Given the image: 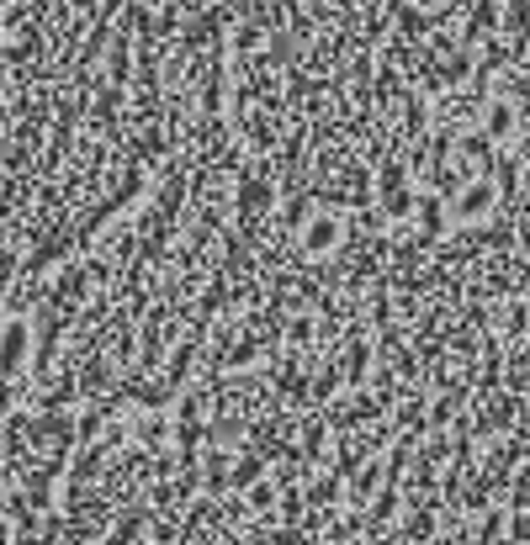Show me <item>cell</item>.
<instances>
[{
  "label": "cell",
  "instance_id": "obj_1",
  "mask_svg": "<svg viewBox=\"0 0 530 545\" xmlns=\"http://www.w3.org/2000/svg\"><path fill=\"white\" fill-rule=\"evenodd\" d=\"M520 419V397H488V392H478V402H472V429L478 434H504V429H515Z\"/></svg>",
  "mask_w": 530,
  "mask_h": 545
},
{
  "label": "cell",
  "instance_id": "obj_2",
  "mask_svg": "<svg viewBox=\"0 0 530 545\" xmlns=\"http://www.w3.org/2000/svg\"><path fill=\"white\" fill-rule=\"evenodd\" d=\"M334 238H339V217L334 212H308L302 217V228H297V244H302V254H329L334 249Z\"/></svg>",
  "mask_w": 530,
  "mask_h": 545
},
{
  "label": "cell",
  "instance_id": "obj_3",
  "mask_svg": "<svg viewBox=\"0 0 530 545\" xmlns=\"http://www.w3.org/2000/svg\"><path fill=\"white\" fill-rule=\"evenodd\" d=\"M408 212H414V223H419V238H424V244H435V238L446 234V212H441L435 196H414Z\"/></svg>",
  "mask_w": 530,
  "mask_h": 545
},
{
  "label": "cell",
  "instance_id": "obj_4",
  "mask_svg": "<svg viewBox=\"0 0 530 545\" xmlns=\"http://www.w3.org/2000/svg\"><path fill=\"white\" fill-rule=\"evenodd\" d=\"M265 476V450L260 445H249V450H239V461H228V487L234 493H245L249 482H260Z\"/></svg>",
  "mask_w": 530,
  "mask_h": 545
},
{
  "label": "cell",
  "instance_id": "obj_5",
  "mask_svg": "<svg viewBox=\"0 0 530 545\" xmlns=\"http://www.w3.org/2000/svg\"><path fill=\"white\" fill-rule=\"evenodd\" d=\"M329 445V419H302V439H297V456L302 461H319Z\"/></svg>",
  "mask_w": 530,
  "mask_h": 545
},
{
  "label": "cell",
  "instance_id": "obj_6",
  "mask_svg": "<svg viewBox=\"0 0 530 545\" xmlns=\"http://www.w3.org/2000/svg\"><path fill=\"white\" fill-rule=\"evenodd\" d=\"M371 360H377V350H371L367 339H356V345L345 350V365H339V371H345V382H356V387H361V382H367V371H371Z\"/></svg>",
  "mask_w": 530,
  "mask_h": 545
},
{
  "label": "cell",
  "instance_id": "obj_7",
  "mask_svg": "<svg viewBox=\"0 0 530 545\" xmlns=\"http://www.w3.org/2000/svg\"><path fill=\"white\" fill-rule=\"evenodd\" d=\"M382 476H387V466L367 456V466H361V471H350V498H356V503H367L371 493H377V482H382Z\"/></svg>",
  "mask_w": 530,
  "mask_h": 545
},
{
  "label": "cell",
  "instance_id": "obj_8",
  "mask_svg": "<svg viewBox=\"0 0 530 545\" xmlns=\"http://www.w3.org/2000/svg\"><path fill=\"white\" fill-rule=\"evenodd\" d=\"M430 535H435V508H430V503L408 508V519H404V540H430Z\"/></svg>",
  "mask_w": 530,
  "mask_h": 545
},
{
  "label": "cell",
  "instance_id": "obj_9",
  "mask_svg": "<svg viewBox=\"0 0 530 545\" xmlns=\"http://www.w3.org/2000/svg\"><path fill=\"white\" fill-rule=\"evenodd\" d=\"M483 207H493V186H488V180H478V186L461 191V217H472V212H483Z\"/></svg>",
  "mask_w": 530,
  "mask_h": 545
},
{
  "label": "cell",
  "instance_id": "obj_10",
  "mask_svg": "<svg viewBox=\"0 0 530 545\" xmlns=\"http://www.w3.org/2000/svg\"><path fill=\"white\" fill-rule=\"evenodd\" d=\"M509 133H515V106L498 101V106L488 112V138H509Z\"/></svg>",
  "mask_w": 530,
  "mask_h": 545
},
{
  "label": "cell",
  "instance_id": "obj_11",
  "mask_svg": "<svg viewBox=\"0 0 530 545\" xmlns=\"http://www.w3.org/2000/svg\"><path fill=\"white\" fill-rule=\"evenodd\" d=\"M245 493H249V508H260V513L276 503V482H265V476H260V482H249Z\"/></svg>",
  "mask_w": 530,
  "mask_h": 545
},
{
  "label": "cell",
  "instance_id": "obj_12",
  "mask_svg": "<svg viewBox=\"0 0 530 545\" xmlns=\"http://www.w3.org/2000/svg\"><path fill=\"white\" fill-rule=\"evenodd\" d=\"M117 106H123V96H117V90H101V96H96V122L107 127V122L117 117Z\"/></svg>",
  "mask_w": 530,
  "mask_h": 545
},
{
  "label": "cell",
  "instance_id": "obj_13",
  "mask_svg": "<svg viewBox=\"0 0 530 545\" xmlns=\"http://www.w3.org/2000/svg\"><path fill=\"white\" fill-rule=\"evenodd\" d=\"M498 530H504V513H498V508H488V513H483V524H478V545H493V535H498Z\"/></svg>",
  "mask_w": 530,
  "mask_h": 545
},
{
  "label": "cell",
  "instance_id": "obj_14",
  "mask_svg": "<svg viewBox=\"0 0 530 545\" xmlns=\"http://www.w3.org/2000/svg\"><path fill=\"white\" fill-rule=\"evenodd\" d=\"M138 530H144V519H138V513H127L123 524H117V535H112V545H138Z\"/></svg>",
  "mask_w": 530,
  "mask_h": 545
},
{
  "label": "cell",
  "instance_id": "obj_15",
  "mask_svg": "<svg viewBox=\"0 0 530 545\" xmlns=\"http://www.w3.org/2000/svg\"><path fill=\"white\" fill-rule=\"evenodd\" d=\"M80 297H85V275L70 271V275H64V291H59V302H80Z\"/></svg>",
  "mask_w": 530,
  "mask_h": 545
},
{
  "label": "cell",
  "instance_id": "obj_16",
  "mask_svg": "<svg viewBox=\"0 0 530 545\" xmlns=\"http://www.w3.org/2000/svg\"><path fill=\"white\" fill-rule=\"evenodd\" d=\"M398 27H404V38H419V32H424V16H419V11H398Z\"/></svg>",
  "mask_w": 530,
  "mask_h": 545
},
{
  "label": "cell",
  "instance_id": "obj_17",
  "mask_svg": "<svg viewBox=\"0 0 530 545\" xmlns=\"http://www.w3.org/2000/svg\"><path fill=\"white\" fill-rule=\"evenodd\" d=\"M509 545H530V519H525V513L509 519Z\"/></svg>",
  "mask_w": 530,
  "mask_h": 545
},
{
  "label": "cell",
  "instance_id": "obj_18",
  "mask_svg": "<svg viewBox=\"0 0 530 545\" xmlns=\"http://www.w3.org/2000/svg\"><path fill=\"white\" fill-rule=\"evenodd\" d=\"M515 503L530 508V471H520V476H515Z\"/></svg>",
  "mask_w": 530,
  "mask_h": 545
},
{
  "label": "cell",
  "instance_id": "obj_19",
  "mask_svg": "<svg viewBox=\"0 0 530 545\" xmlns=\"http://www.w3.org/2000/svg\"><path fill=\"white\" fill-rule=\"evenodd\" d=\"M255 42H260V27H245V32H239V38H234V53H249V48H255Z\"/></svg>",
  "mask_w": 530,
  "mask_h": 545
}]
</instances>
